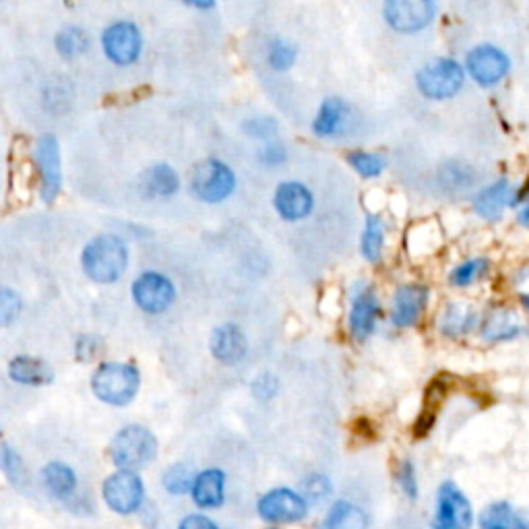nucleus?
Listing matches in <instances>:
<instances>
[{
    "instance_id": "18",
    "label": "nucleus",
    "mask_w": 529,
    "mask_h": 529,
    "mask_svg": "<svg viewBox=\"0 0 529 529\" xmlns=\"http://www.w3.org/2000/svg\"><path fill=\"white\" fill-rule=\"evenodd\" d=\"M515 197L517 195L513 186L507 180H499L476 197L474 209L484 220H496V217H501L505 207L515 203Z\"/></svg>"
},
{
    "instance_id": "4",
    "label": "nucleus",
    "mask_w": 529,
    "mask_h": 529,
    "mask_svg": "<svg viewBox=\"0 0 529 529\" xmlns=\"http://www.w3.org/2000/svg\"><path fill=\"white\" fill-rule=\"evenodd\" d=\"M422 96L430 100H449L463 87L465 73L459 62L451 58L430 60L416 77Z\"/></svg>"
},
{
    "instance_id": "14",
    "label": "nucleus",
    "mask_w": 529,
    "mask_h": 529,
    "mask_svg": "<svg viewBox=\"0 0 529 529\" xmlns=\"http://www.w3.org/2000/svg\"><path fill=\"white\" fill-rule=\"evenodd\" d=\"M273 203L286 222H298L313 211L315 197L302 182H282L277 186Z\"/></svg>"
},
{
    "instance_id": "44",
    "label": "nucleus",
    "mask_w": 529,
    "mask_h": 529,
    "mask_svg": "<svg viewBox=\"0 0 529 529\" xmlns=\"http://www.w3.org/2000/svg\"><path fill=\"white\" fill-rule=\"evenodd\" d=\"M521 302H523V306L529 310V292H527V294H521Z\"/></svg>"
},
{
    "instance_id": "7",
    "label": "nucleus",
    "mask_w": 529,
    "mask_h": 529,
    "mask_svg": "<svg viewBox=\"0 0 529 529\" xmlns=\"http://www.w3.org/2000/svg\"><path fill=\"white\" fill-rule=\"evenodd\" d=\"M143 494V482L137 472L120 470L104 482V501L112 511L120 515L137 511L143 503Z\"/></svg>"
},
{
    "instance_id": "11",
    "label": "nucleus",
    "mask_w": 529,
    "mask_h": 529,
    "mask_svg": "<svg viewBox=\"0 0 529 529\" xmlns=\"http://www.w3.org/2000/svg\"><path fill=\"white\" fill-rule=\"evenodd\" d=\"M259 515L267 523H296L306 517L308 505L290 488H275L259 501Z\"/></svg>"
},
{
    "instance_id": "24",
    "label": "nucleus",
    "mask_w": 529,
    "mask_h": 529,
    "mask_svg": "<svg viewBox=\"0 0 529 529\" xmlns=\"http://www.w3.org/2000/svg\"><path fill=\"white\" fill-rule=\"evenodd\" d=\"M480 529H529V521L509 503H492L482 511Z\"/></svg>"
},
{
    "instance_id": "9",
    "label": "nucleus",
    "mask_w": 529,
    "mask_h": 529,
    "mask_svg": "<svg viewBox=\"0 0 529 529\" xmlns=\"http://www.w3.org/2000/svg\"><path fill=\"white\" fill-rule=\"evenodd\" d=\"M131 292H133L137 306L149 315L164 313V310L170 308V304L176 298V290H174L170 279L162 273H155V271L139 275L135 279Z\"/></svg>"
},
{
    "instance_id": "6",
    "label": "nucleus",
    "mask_w": 529,
    "mask_h": 529,
    "mask_svg": "<svg viewBox=\"0 0 529 529\" xmlns=\"http://www.w3.org/2000/svg\"><path fill=\"white\" fill-rule=\"evenodd\" d=\"M474 511L465 494L451 482H445L437 494L432 529H472Z\"/></svg>"
},
{
    "instance_id": "23",
    "label": "nucleus",
    "mask_w": 529,
    "mask_h": 529,
    "mask_svg": "<svg viewBox=\"0 0 529 529\" xmlns=\"http://www.w3.org/2000/svg\"><path fill=\"white\" fill-rule=\"evenodd\" d=\"M319 529H368V515L348 501H339L329 509Z\"/></svg>"
},
{
    "instance_id": "42",
    "label": "nucleus",
    "mask_w": 529,
    "mask_h": 529,
    "mask_svg": "<svg viewBox=\"0 0 529 529\" xmlns=\"http://www.w3.org/2000/svg\"><path fill=\"white\" fill-rule=\"evenodd\" d=\"M519 224L525 226V228H529V199H527L525 207L519 211Z\"/></svg>"
},
{
    "instance_id": "17",
    "label": "nucleus",
    "mask_w": 529,
    "mask_h": 529,
    "mask_svg": "<svg viewBox=\"0 0 529 529\" xmlns=\"http://www.w3.org/2000/svg\"><path fill=\"white\" fill-rule=\"evenodd\" d=\"M379 317V298L375 290H362L356 294L350 310V329L356 339H366L372 331H375Z\"/></svg>"
},
{
    "instance_id": "34",
    "label": "nucleus",
    "mask_w": 529,
    "mask_h": 529,
    "mask_svg": "<svg viewBox=\"0 0 529 529\" xmlns=\"http://www.w3.org/2000/svg\"><path fill=\"white\" fill-rule=\"evenodd\" d=\"M296 56H298L296 46L286 40H275L269 46V65L275 71H288L296 62Z\"/></svg>"
},
{
    "instance_id": "19",
    "label": "nucleus",
    "mask_w": 529,
    "mask_h": 529,
    "mask_svg": "<svg viewBox=\"0 0 529 529\" xmlns=\"http://www.w3.org/2000/svg\"><path fill=\"white\" fill-rule=\"evenodd\" d=\"M193 501L201 509H217L224 503L226 496V476L222 470H205L195 476Z\"/></svg>"
},
{
    "instance_id": "31",
    "label": "nucleus",
    "mask_w": 529,
    "mask_h": 529,
    "mask_svg": "<svg viewBox=\"0 0 529 529\" xmlns=\"http://www.w3.org/2000/svg\"><path fill=\"white\" fill-rule=\"evenodd\" d=\"M350 166L364 178H377L385 170V160L377 153L368 151H354L348 155Z\"/></svg>"
},
{
    "instance_id": "20",
    "label": "nucleus",
    "mask_w": 529,
    "mask_h": 529,
    "mask_svg": "<svg viewBox=\"0 0 529 529\" xmlns=\"http://www.w3.org/2000/svg\"><path fill=\"white\" fill-rule=\"evenodd\" d=\"M9 375L15 383L21 385H48L54 379L52 370L46 362L29 356L13 358L9 364Z\"/></svg>"
},
{
    "instance_id": "12",
    "label": "nucleus",
    "mask_w": 529,
    "mask_h": 529,
    "mask_svg": "<svg viewBox=\"0 0 529 529\" xmlns=\"http://www.w3.org/2000/svg\"><path fill=\"white\" fill-rule=\"evenodd\" d=\"M465 67H468L472 79L482 87H492L505 79L509 73V56L496 46H478L474 48L468 58H465Z\"/></svg>"
},
{
    "instance_id": "5",
    "label": "nucleus",
    "mask_w": 529,
    "mask_h": 529,
    "mask_svg": "<svg viewBox=\"0 0 529 529\" xmlns=\"http://www.w3.org/2000/svg\"><path fill=\"white\" fill-rule=\"evenodd\" d=\"M191 189L205 203H220L236 189L234 172L220 160H205L191 174Z\"/></svg>"
},
{
    "instance_id": "41",
    "label": "nucleus",
    "mask_w": 529,
    "mask_h": 529,
    "mask_svg": "<svg viewBox=\"0 0 529 529\" xmlns=\"http://www.w3.org/2000/svg\"><path fill=\"white\" fill-rule=\"evenodd\" d=\"M263 160L267 164H273V166L279 164V162H284L286 160V149L282 145H269L263 151Z\"/></svg>"
},
{
    "instance_id": "37",
    "label": "nucleus",
    "mask_w": 529,
    "mask_h": 529,
    "mask_svg": "<svg viewBox=\"0 0 529 529\" xmlns=\"http://www.w3.org/2000/svg\"><path fill=\"white\" fill-rule=\"evenodd\" d=\"M397 478H399V486H401L403 494L410 496V499H416V496H418V480H416V472H414L412 461H403L401 463Z\"/></svg>"
},
{
    "instance_id": "2",
    "label": "nucleus",
    "mask_w": 529,
    "mask_h": 529,
    "mask_svg": "<svg viewBox=\"0 0 529 529\" xmlns=\"http://www.w3.org/2000/svg\"><path fill=\"white\" fill-rule=\"evenodd\" d=\"M139 370L127 362H106L93 372L91 389L96 397L110 406H127L139 391Z\"/></svg>"
},
{
    "instance_id": "29",
    "label": "nucleus",
    "mask_w": 529,
    "mask_h": 529,
    "mask_svg": "<svg viewBox=\"0 0 529 529\" xmlns=\"http://www.w3.org/2000/svg\"><path fill=\"white\" fill-rule=\"evenodd\" d=\"M474 325H476L474 310L468 306H463V304H453L447 308L441 329L447 335H459V333H468Z\"/></svg>"
},
{
    "instance_id": "43",
    "label": "nucleus",
    "mask_w": 529,
    "mask_h": 529,
    "mask_svg": "<svg viewBox=\"0 0 529 529\" xmlns=\"http://www.w3.org/2000/svg\"><path fill=\"white\" fill-rule=\"evenodd\" d=\"M189 5L195 9H213L215 7V3H197V0H191Z\"/></svg>"
},
{
    "instance_id": "3",
    "label": "nucleus",
    "mask_w": 529,
    "mask_h": 529,
    "mask_svg": "<svg viewBox=\"0 0 529 529\" xmlns=\"http://www.w3.org/2000/svg\"><path fill=\"white\" fill-rule=\"evenodd\" d=\"M110 455L120 470L135 472L145 468L158 455V441L145 426H124L110 445Z\"/></svg>"
},
{
    "instance_id": "38",
    "label": "nucleus",
    "mask_w": 529,
    "mask_h": 529,
    "mask_svg": "<svg viewBox=\"0 0 529 529\" xmlns=\"http://www.w3.org/2000/svg\"><path fill=\"white\" fill-rule=\"evenodd\" d=\"M0 465H3V470L15 484L23 482V463L11 449H5L3 455H0Z\"/></svg>"
},
{
    "instance_id": "32",
    "label": "nucleus",
    "mask_w": 529,
    "mask_h": 529,
    "mask_svg": "<svg viewBox=\"0 0 529 529\" xmlns=\"http://www.w3.org/2000/svg\"><path fill=\"white\" fill-rule=\"evenodd\" d=\"M193 484H195V474H193V470L189 468V465L176 463L164 474V486L172 494L191 492Z\"/></svg>"
},
{
    "instance_id": "36",
    "label": "nucleus",
    "mask_w": 529,
    "mask_h": 529,
    "mask_svg": "<svg viewBox=\"0 0 529 529\" xmlns=\"http://www.w3.org/2000/svg\"><path fill=\"white\" fill-rule=\"evenodd\" d=\"M279 391V381L277 377L269 375V372H265V375H259L255 381H253V395L259 399V401H271Z\"/></svg>"
},
{
    "instance_id": "21",
    "label": "nucleus",
    "mask_w": 529,
    "mask_h": 529,
    "mask_svg": "<svg viewBox=\"0 0 529 529\" xmlns=\"http://www.w3.org/2000/svg\"><path fill=\"white\" fill-rule=\"evenodd\" d=\"M42 480L48 492L60 501H67L77 488L75 472L69 468L67 463H60V461H52L46 465V468L42 470Z\"/></svg>"
},
{
    "instance_id": "8",
    "label": "nucleus",
    "mask_w": 529,
    "mask_h": 529,
    "mask_svg": "<svg viewBox=\"0 0 529 529\" xmlns=\"http://www.w3.org/2000/svg\"><path fill=\"white\" fill-rule=\"evenodd\" d=\"M102 46L106 56L114 62V65H131L141 54L143 38L141 31L131 21H118L112 23L102 36Z\"/></svg>"
},
{
    "instance_id": "1",
    "label": "nucleus",
    "mask_w": 529,
    "mask_h": 529,
    "mask_svg": "<svg viewBox=\"0 0 529 529\" xmlns=\"http://www.w3.org/2000/svg\"><path fill=\"white\" fill-rule=\"evenodd\" d=\"M81 265L93 282L114 284L129 267V248L118 236L102 234L83 248Z\"/></svg>"
},
{
    "instance_id": "27",
    "label": "nucleus",
    "mask_w": 529,
    "mask_h": 529,
    "mask_svg": "<svg viewBox=\"0 0 529 529\" xmlns=\"http://www.w3.org/2000/svg\"><path fill=\"white\" fill-rule=\"evenodd\" d=\"M521 327L511 310H496L484 325V337L490 341H503L519 335Z\"/></svg>"
},
{
    "instance_id": "22",
    "label": "nucleus",
    "mask_w": 529,
    "mask_h": 529,
    "mask_svg": "<svg viewBox=\"0 0 529 529\" xmlns=\"http://www.w3.org/2000/svg\"><path fill=\"white\" fill-rule=\"evenodd\" d=\"M141 189L149 197H170L180 189V180L168 164H158L143 174Z\"/></svg>"
},
{
    "instance_id": "35",
    "label": "nucleus",
    "mask_w": 529,
    "mask_h": 529,
    "mask_svg": "<svg viewBox=\"0 0 529 529\" xmlns=\"http://www.w3.org/2000/svg\"><path fill=\"white\" fill-rule=\"evenodd\" d=\"M21 313V298L9 288H0V327L11 325Z\"/></svg>"
},
{
    "instance_id": "15",
    "label": "nucleus",
    "mask_w": 529,
    "mask_h": 529,
    "mask_svg": "<svg viewBox=\"0 0 529 529\" xmlns=\"http://www.w3.org/2000/svg\"><path fill=\"white\" fill-rule=\"evenodd\" d=\"M428 304V290L422 286H401L395 292V300H393V313H391V321L395 327H412L418 323V319L422 317L424 308Z\"/></svg>"
},
{
    "instance_id": "10",
    "label": "nucleus",
    "mask_w": 529,
    "mask_h": 529,
    "mask_svg": "<svg viewBox=\"0 0 529 529\" xmlns=\"http://www.w3.org/2000/svg\"><path fill=\"white\" fill-rule=\"evenodd\" d=\"M385 21L401 34L424 29L437 13V5L430 0H391L383 7Z\"/></svg>"
},
{
    "instance_id": "16",
    "label": "nucleus",
    "mask_w": 529,
    "mask_h": 529,
    "mask_svg": "<svg viewBox=\"0 0 529 529\" xmlns=\"http://www.w3.org/2000/svg\"><path fill=\"white\" fill-rule=\"evenodd\" d=\"M211 354L215 356V360H220L222 364H238L246 352H248V344H246V337L242 333L240 327L228 323L217 327L211 335Z\"/></svg>"
},
{
    "instance_id": "30",
    "label": "nucleus",
    "mask_w": 529,
    "mask_h": 529,
    "mask_svg": "<svg viewBox=\"0 0 529 529\" xmlns=\"http://www.w3.org/2000/svg\"><path fill=\"white\" fill-rule=\"evenodd\" d=\"M490 269V263L486 259H472V261H465L461 265H457L453 271H451V284L453 286H472L476 284L478 279H482Z\"/></svg>"
},
{
    "instance_id": "13",
    "label": "nucleus",
    "mask_w": 529,
    "mask_h": 529,
    "mask_svg": "<svg viewBox=\"0 0 529 529\" xmlns=\"http://www.w3.org/2000/svg\"><path fill=\"white\" fill-rule=\"evenodd\" d=\"M36 164L42 180V199L52 203L62 186V166H60V145L56 137L46 135L36 145Z\"/></svg>"
},
{
    "instance_id": "39",
    "label": "nucleus",
    "mask_w": 529,
    "mask_h": 529,
    "mask_svg": "<svg viewBox=\"0 0 529 529\" xmlns=\"http://www.w3.org/2000/svg\"><path fill=\"white\" fill-rule=\"evenodd\" d=\"M246 133L253 137H271L277 129V122L273 118H255L251 122H246Z\"/></svg>"
},
{
    "instance_id": "25",
    "label": "nucleus",
    "mask_w": 529,
    "mask_h": 529,
    "mask_svg": "<svg viewBox=\"0 0 529 529\" xmlns=\"http://www.w3.org/2000/svg\"><path fill=\"white\" fill-rule=\"evenodd\" d=\"M348 116V106L344 100H337V98H327L321 108H319V114L313 122V131L319 135V137H331L335 135L341 124H344Z\"/></svg>"
},
{
    "instance_id": "33",
    "label": "nucleus",
    "mask_w": 529,
    "mask_h": 529,
    "mask_svg": "<svg viewBox=\"0 0 529 529\" xmlns=\"http://www.w3.org/2000/svg\"><path fill=\"white\" fill-rule=\"evenodd\" d=\"M329 494H331V482L323 474H313L302 482V494L300 496L306 501V505L323 503Z\"/></svg>"
},
{
    "instance_id": "40",
    "label": "nucleus",
    "mask_w": 529,
    "mask_h": 529,
    "mask_svg": "<svg viewBox=\"0 0 529 529\" xmlns=\"http://www.w3.org/2000/svg\"><path fill=\"white\" fill-rule=\"evenodd\" d=\"M178 529H220V527H217L205 515H189L186 519H182V523H180Z\"/></svg>"
},
{
    "instance_id": "28",
    "label": "nucleus",
    "mask_w": 529,
    "mask_h": 529,
    "mask_svg": "<svg viewBox=\"0 0 529 529\" xmlns=\"http://www.w3.org/2000/svg\"><path fill=\"white\" fill-rule=\"evenodd\" d=\"M89 48V36L81 27H65L56 36V50L65 58H77Z\"/></svg>"
},
{
    "instance_id": "26",
    "label": "nucleus",
    "mask_w": 529,
    "mask_h": 529,
    "mask_svg": "<svg viewBox=\"0 0 529 529\" xmlns=\"http://www.w3.org/2000/svg\"><path fill=\"white\" fill-rule=\"evenodd\" d=\"M385 246V224L379 215H368L362 234V255L366 261L377 263Z\"/></svg>"
}]
</instances>
